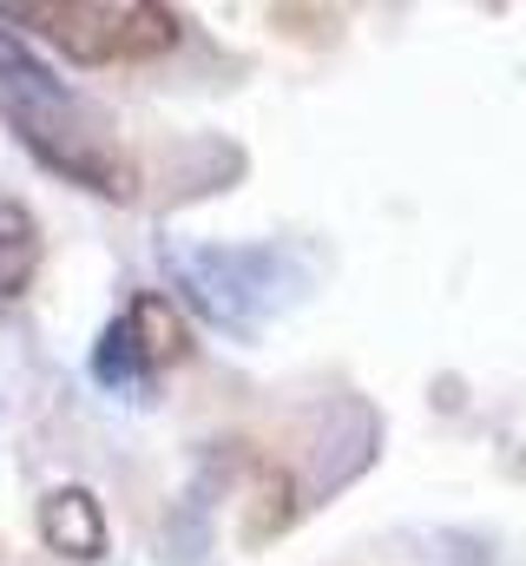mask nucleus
I'll list each match as a JSON object with an SVG mask.
<instances>
[{"mask_svg":"<svg viewBox=\"0 0 526 566\" xmlns=\"http://www.w3.org/2000/svg\"><path fill=\"white\" fill-rule=\"evenodd\" d=\"M0 113L13 119L20 145H27L46 171L86 185V191H99V198H132V191H138V165L126 158L113 119H106L86 93H73L66 80H53V73L13 40V27H0Z\"/></svg>","mask_w":526,"mask_h":566,"instance_id":"1","label":"nucleus"},{"mask_svg":"<svg viewBox=\"0 0 526 566\" xmlns=\"http://www.w3.org/2000/svg\"><path fill=\"white\" fill-rule=\"evenodd\" d=\"M0 27H33L73 66H126L178 46V13L158 0H20L0 7Z\"/></svg>","mask_w":526,"mask_h":566,"instance_id":"2","label":"nucleus"},{"mask_svg":"<svg viewBox=\"0 0 526 566\" xmlns=\"http://www.w3.org/2000/svg\"><path fill=\"white\" fill-rule=\"evenodd\" d=\"M165 264L204 323H218L244 343L283 310V296L296 283L276 244H165Z\"/></svg>","mask_w":526,"mask_h":566,"instance_id":"3","label":"nucleus"},{"mask_svg":"<svg viewBox=\"0 0 526 566\" xmlns=\"http://www.w3.org/2000/svg\"><path fill=\"white\" fill-rule=\"evenodd\" d=\"M191 356V329L178 316L171 296L158 290H138L126 310L99 329V349H93V376L119 396H145L165 369H178Z\"/></svg>","mask_w":526,"mask_h":566,"instance_id":"4","label":"nucleus"},{"mask_svg":"<svg viewBox=\"0 0 526 566\" xmlns=\"http://www.w3.org/2000/svg\"><path fill=\"white\" fill-rule=\"evenodd\" d=\"M40 541L66 560H99L106 554V514L86 488H53L40 501Z\"/></svg>","mask_w":526,"mask_h":566,"instance_id":"5","label":"nucleus"},{"mask_svg":"<svg viewBox=\"0 0 526 566\" xmlns=\"http://www.w3.org/2000/svg\"><path fill=\"white\" fill-rule=\"evenodd\" d=\"M40 264V224L20 198H0V296H20Z\"/></svg>","mask_w":526,"mask_h":566,"instance_id":"6","label":"nucleus"}]
</instances>
